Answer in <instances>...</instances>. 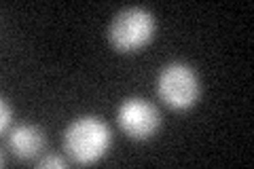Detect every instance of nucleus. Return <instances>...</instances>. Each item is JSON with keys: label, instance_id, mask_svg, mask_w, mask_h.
Listing matches in <instances>:
<instances>
[{"label": "nucleus", "instance_id": "obj_1", "mask_svg": "<svg viewBox=\"0 0 254 169\" xmlns=\"http://www.w3.org/2000/svg\"><path fill=\"white\" fill-rule=\"evenodd\" d=\"M113 142L108 125L98 116H81L64 131V150L78 165H91L106 155Z\"/></svg>", "mask_w": 254, "mask_h": 169}, {"label": "nucleus", "instance_id": "obj_2", "mask_svg": "<svg viewBox=\"0 0 254 169\" xmlns=\"http://www.w3.org/2000/svg\"><path fill=\"white\" fill-rule=\"evenodd\" d=\"M155 34L153 13L142 6H129L115 15L108 26V40L119 53H133L148 45Z\"/></svg>", "mask_w": 254, "mask_h": 169}, {"label": "nucleus", "instance_id": "obj_3", "mask_svg": "<svg viewBox=\"0 0 254 169\" xmlns=\"http://www.w3.org/2000/svg\"><path fill=\"white\" fill-rule=\"evenodd\" d=\"M199 76L195 70L180 61H172L161 68L157 76V93L165 106L174 110H189L199 100Z\"/></svg>", "mask_w": 254, "mask_h": 169}, {"label": "nucleus", "instance_id": "obj_4", "mask_svg": "<svg viewBox=\"0 0 254 169\" xmlns=\"http://www.w3.org/2000/svg\"><path fill=\"white\" fill-rule=\"evenodd\" d=\"M119 127L129 135L131 140H148L157 133V129L161 127V114L159 110L146 100L140 98H129L125 100L117 112Z\"/></svg>", "mask_w": 254, "mask_h": 169}, {"label": "nucleus", "instance_id": "obj_5", "mask_svg": "<svg viewBox=\"0 0 254 169\" xmlns=\"http://www.w3.org/2000/svg\"><path fill=\"white\" fill-rule=\"evenodd\" d=\"M47 144L45 133L36 125H19L9 133V150L21 161H34Z\"/></svg>", "mask_w": 254, "mask_h": 169}, {"label": "nucleus", "instance_id": "obj_6", "mask_svg": "<svg viewBox=\"0 0 254 169\" xmlns=\"http://www.w3.org/2000/svg\"><path fill=\"white\" fill-rule=\"evenodd\" d=\"M0 110H2V118H0V129L2 131H6L9 129V125H11V116H13V110H11V106H9V102L6 100H2V104H0Z\"/></svg>", "mask_w": 254, "mask_h": 169}, {"label": "nucleus", "instance_id": "obj_7", "mask_svg": "<svg viewBox=\"0 0 254 169\" xmlns=\"http://www.w3.org/2000/svg\"><path fill=\"white\" fill-rule=\"evenodd\" d=\"M38 167H66V161L49 155V157H43L41 161H38Z\"/></svg>", "mask_w": 254, "mask_h": 169}]
</instances>
